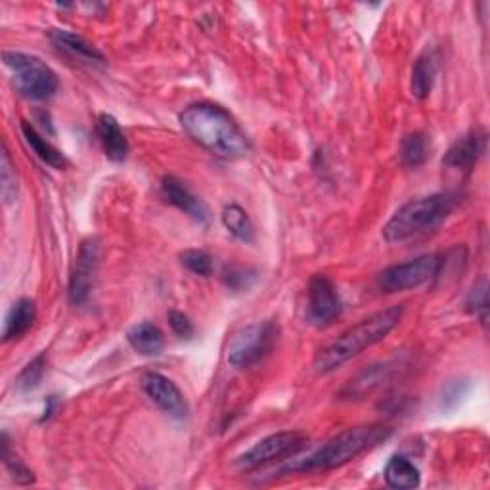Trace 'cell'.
Segmentation results:
<instances>
[{
  "label": "cell",
  "mask_w": 490,
  "mask_h": 490,
  "mask_svg": "<svg viewBox=\"0 0 490 490\" xmlns=\"http://www.w3.org/2000/svg\"><path fill=\"white\" fill-rule=\"evenodd\" d=\"M181 125L195 144L219 158L240 160L251 150L242 127L217 104L198 102L188 106L181 113Z\"/></svg>",
  "instance_id": "1"
},
{
  "label": "cell",
  "mask_w": 490,
  "mask_h": 490,
  "mask_svg": "<svg viewBox=\"0 0 490 490\" xmlns=\"http://www.w3.org/2000/svg\"><path fill=\"white\" fill-rule=\"evenodd\" d=\"M402 318V307L395 305L374 312L359 324L345 329L339 338L322 347L315 357L317 374H331L349 360L359 357L362 350L381 343Z\"/></svg>",
  "instance_id": "2"
},
{
  "label": "cell",
  "mask_w": 490,
  "mask_h": 490,
  "mask_svg": "<svg viewBox=\"0 0 490 490\" xmlns=\"http://www.w3.org/2000/svg\"><path fill=\"white\" fill-rule=\"evenodd\" d=\"M391 435H393V429L381 423L345 429L339 435L331 437L326 444H322L307 460L287 465L284 472H329V469L357 460L359 456L366 454L368 450H374Z\"/></svg>",
  "instance_id": "3"
},
{
  "label": "cell",
  "mask_w": 490,
  "mask_h": 490,
  "mask_svg": "<svg viewBox=\"0 0 490 490\" xmlns=\"http://www.w3.org/2000/svg\"><path fill=\"white\" fill-rule=\"evenodd\" d=\"M456 200L448 193H433L427 198L404 203L383 226V238L389 244H401L410 238L439 228L453 213Z\"/></svg>",
  "instance_id": "4"
},
{
  "label": "cell",
  "mask_w": 490,
  "mask_h": 490,
  "mask_svg": "<svg viewBox=\"0 0 490 490\" xmlns=\"http://www.w3.org/2000/svg\"><path fill=\"white\" fill-rule=\"evenodd\" d=\"M3 62L12 73V81L16 90L27 100L43 102L57 92V75L47 66L41 57L8 50L3 54Z\"/></svg>",
  "instance_id": "5"
},
{
  "label": "cell",
  "mask_w": 490,
  "mask_h": 490,
  "mask_svg": "<svg viewBox=\"0 0 490 490\" xmlns=\"http://www.w3.org/2000/svg\"><path fill=\"white\" fill-rule=\"evenodd\" d=\"M278 339V326L272 320L268 322H255L232 336L226 359L228 364L236 370H247L255 364L265 360L270 350L276 345Z\"/></svg>",
  "instance_id": "6"
},
{
  "label": "cell",
  "mask_w": 490,
  "mask_h": 490,
  "mask_svg": "<svg viewBox=\"0 0 490 490\" xmlns=\"http://www.w3.org/2000/svg\"><path fill=\"white\" fill-rule=\"evenodd\" d=\"M307 446V435L299 433V431H282V433H274L257 444H253L247 453L236 460V467L240 472H255V469L270 465L274 462H284L297 456Z\"/></svg>",
  "instance_id": "7"
},
{
  "label": "cell",
  "mask_w": 490,
  "mask_h": 490,
  "mask_svg": "<svg viewBox=\"0 0 490 490\" xmlns=\"http://www.w3.org/2000/svg\"><path fill=\"white\" fill-rule=\"evenodd\" d=\"M443 268V255H422L412 261L387 266L378 278V284L387 293L416 289L435 280Z\"/></svg>",
  "instance_id": "8"
},
{
  "label": "cell",
  "mask_w": 490,
  "mask_h": 490,
  "mask_svg": "<svg viewBox=\"0 0 490 490\" xmlns=\"http://www.w3.org/2000/svg\"><path fill=\"white\" fill-rule=\"evenodd\" d=\"M98 265H100V242L89 238L81 244L69 276L68 297L73 307H81L89 301Z\"/></svg>",
  "instance_id": "9"
},
{
  "label": "cell",
  "mask_w": 490,
  "mask_h": 490,
  "mask_svg": "<svg viewBox=\"0 0 490 490\" xmlns=\"http://www.w3.org/2000/svg\"><path fill=\"white\" fill-rule=\"evenodd\" d=\"M307 312L308 320L318 328L329 326L341 317L343 305L339 299V293L336 286H333V282L328 276H324V274H317V276H312V280L308 282Z\"/></svg>",
  "instance_id": "10"
},
{
  "label": "cell",
  "mask_w": 490,
  "mask_h": 490,
  "mask_svg": "<svg viewBox=\"0 0 490 490\" xmlns=\"http://www.w3.org/2000/svg\"><path fill=\"white\" fill-rule=\"evenodd\" d=\"M142 389L144 393L171 418L184 420L188 416L190 408L186 397L182 395V391L176 387V383L167 376L158 374V371H148L142 378Z\"/></svg>",
  "instance_id": "11"
},
{
  "label": "cell",
  "mask_w": 490,
  "mask_h": 490,
  "mask_svg": "<svg viewBox=\"0 0 490 490\" xmlns=\"http://www.w3.org/2000/svg\"><path fill=\"white\" fill-rule=\"evenodd\" d=\"M486 151V132L483 129H475L458 139L450 150L444 153L443 165L454 171H469L477 165Z\"/></svg>",
  "instance_id": "12"
},
{
  "label": "cell",
  "mask_w": 490,
  "mask_h": 490,
  "mask_svg": "<svg viewBox=\"0 0 490 490\" xmlns=\"http://www.w3.org/2000/svg\"><path fill=\"white\" fill-rule=\"evenodd\" d=\"M399 362H383V364H374L370 368H364L360 374H357L355 380H350L347 387L343 389V397L349 399H360L370 393H374L376 389H381L383 385L391 383L402 368H399Z\"/></svg>",
  "instance_id": "13"
},
{
  "label": "cell",
  "mask_w": 490,
  "mask_h": 490,
  "mask_svg": "<svg viewBox=\"0 0 490 490\" xmlns=\"http://www.w3.org/2000/svg\"><path fill=\"white\" fill-rule=\"evenodd\" d=\"M162 192L171 205L188 214L192 221L203 226L209 223V211L205 203L198 198V195H193L192 190L182 181L176 179V176H165L162 181Z\"/></svg>",
  "instance_id": "14"
},
{
  "label": "cell",
  "mask_w": 490,
  "mask_h": 490,
  "mask_svg": "<svg viewBox=\"0 0 490 490\" xmlns=\"http://www.w3.org/2000/svg\"><path fill=\"white\" fill-rule=\"evenodd\" d=\"M96 132L98 136H100L106 158L115 163L125 162L129 153V142L120 121H117L109 113H102L96 121Z\"/></svg>",
  "instance_id": "15"
},
{
  "label": "cell",
  "mask_w": 490,
  "mask_h": 490,
  "mask_svg": "<svg viewBox=\"0 0 490 490\" xmlns=\"http://www.w3.org/2000/svg\"><path fill=\"white\" fill-rule=\"evenodd\" d=\"M48 36H50V41L54 43V47L71 54L73 57H77V60H83L87 64H104L106 62L104 54L96 47H92L89 41H85L81 35H75V33L66 31V29H50Z\"/></svg>",
  "instance_id": "16"
},
{
  "label": "cell",
  "mask_w": 490,
  "mask_h": 490,
  "mask_svg": "<svg viewBox=\"0 0 490 490\" xmlns=\"http://www.w3.org/2000/svg\"><path fill=\"white\" fill-rule=\"evenodd\" d=\"M129 345L142 357H158L165 349L163 331L153 322H141L127 331Z\"/></svg>",
  "instance_id": "17"
},
{
  "label": "cell",
  "mask_w": 490,
  "mask_h": 490,
  "mask_svg": "<svg viewBox=\"0 0 490 490\" xmlns=\"http://www.w3.org/2000/svg\"><path fill=\"white\" fill-rule=\"evenodd\" d=\"M36 320V307L31 299H19L8 312L3 329V341H16L24 338Z\"/></svg>",
  "instance_id": "18"
},
{
  "label": "cell",
  "mask_w": 490,
  "mask_h": 490,
  "mask_svg": "<svg viewBox=\"0 0 490 490\" xmlns=\"http://www.w3.org/2000/svg\"><path fill=\"white\" fill-rule=\"evenodd\" d=\"M22 132H24V139H26L27 146L35 151L36 158L41 160L43 163H47L48 167H52L56 171H62L69 165L62 150H57L54 144H50L29 121H22Z\"/></svg>",
  "instance_id": "19"
},
{
  "label": "cell",
  "mask_w": 490,
  "mask_h": 490,
  "mask_svg": "<svg viewBox=\"0 0 490 490\" xmlns=\"http://www.w3.org/2000/svg\"><path fill=\"white\" fill-rule=\"evenodd\" d=\"M383 477L389 488L410 490L420 486V469L414 465V462H410L406 456L401 454L387 462Z\"/></svg>",
  "instance_id": "20"
},
{
  "label": "cell",
  "mask_w": 490,
  "mask_h": 490,
  "mask_svg": "<svg viewBox=\"0 0 490 490\" xmlns=\"http://www.w3.org/2000/svg\"><path fill=\"white\" fill-rule=\"evenodd\" d=\"M435 75H437V62L435 56L431 52L422 54L414 68H412V96L418 98V100H425V98L433 90V83H435Z\"/></svg>",
  "instance_id": "21"
},
{
  "label": "cell",
  "mask_w": 490,
  "mask_h": 490,
  "mask_svg": "<svg viewBox=\"0 0 490 490\" xmlns=\"http://www.w3.org/2000/svg\"><path fill=\"white\" fill-rule=\"evenodd\" d=\"M429 136L425 132H410L406 134L401 148H399V160L406 169H418L422 165H425V162L429 160Z\"/></svg>",
  "instance_id": "22"
},
{
  "label": "cell",
  "mask_w": 490,
  "mask_h": 490,
  "mask_svg": "<svg viewBox=\"0 0 490 490\" xmlns=\"http://www.w3.org/2000/svg\"><path fill=\"white\" fill-rule=\"evenodd\" d=\"M223 224L234 238H238L245 244H251L255 240V226L249 219V214L240 205L224 207Z\"/></svg>",
  "instance_id": "23"
},
{
  "label": "cell",
  "mask_w": 490,
  "mask_h": 490,
  "mask_svg": "<svg viewBox=\"0 0 490 490\" xmlns=\"http://www.w3.org/2000/svg\"><path fill=\"white\" fill-rule=\"evenodd\" d=\"M0 195H3L6 205L17 198V174L6 144L3 146V153H0Z\"/></svg>",
  "instance_id": "24"
},
{
  "label": "cell",
  "mask_w": 490,
  "mask_h": 490,
  "mask_svg": "<svg viewBox=\"0 0 490 490\" xmlns=\"http://www.w3.org/2000/svg\"><path fill=\"white\" fill-rule=\"evenodd\" d=\"M3 460H5L8 474H10V477H12V481L16 485H24L26 486V485L35 483V475H33L31 469L22 460H19L16 454H12L6 433L3 435Z\"/></svg>",
  "instance_id": "25"
},
{
  "label": "cell",
  "mask_w": 490,
  "mask_h": 490,
  "mask_svg": "<svg viewBox=\"0 0 490 490\" xmlns=\"http://www.w3.org/2000/svg\"><path fill=\"white\" fill-rule=\"evenodd\" d=\"M45 368H47L45 355H38L22 371H19V376L16 380V387L19 393H29V391L36 389L45 376Z\"/></svg>",
  "instance_id": "26"
},
{
  "label": "cell",
  "mask_w": 490,
  "mask_h": 490,
  "mask_svg": "<svg viewBox=\"0 0 490 490\" xmlns=\"http://www.w3.org/2000/svg\"><path fill=\"white\" fill-rule=\"evenodd\" d=\"M465 308L469 315H474L475 318L481 320V324H486L488 320V284L486 278H481L475 282V286L469 291V296L465 299Z\"/></svg>",
  "instance_id": "27"
},
{
  "label": "cell",
  "mask_w": 490,
  "mask_h": 490,
  "mask_svg": "<svg viewBox=\"0 0 490 490\" xmlns=\"http://www.w3.org/2000/svg\"><path fill=\"white\" fill-rule=\"evenodd\" d=\"M181 265L195 274V276H209V274L213 272V259H211V255L202 251V249H186L181 253Z\"/></svg>",
  "instance_id": "28"
},
{
  "label": "cell",
  "mask_w": 490,
  "mask_h": 490,
  "mask_svg": "<svg viewBox=\"0 0 490 490\" xmlns=\"http://www.w3.org/2000/svg\"><path fill=\"white\" fill-rule=\"evenodd\" d=\"M257 280V272L244 266H228L224 270V284L234 289V291H244L253 286V282Z\"/></svg>",
  "instance_id": "29"
},
{
  "label": "cell",
  "mask_w": 490,
  "mask_h": 490,
  "mask_svg": "<svg viewBox=\"0 0 490 490\" xmlns=\"http://www.w3.org/2000/svg\"><path fill=\"white\" fill-rule=\"evenodd\" d=\"M467 389H469V385L465 381H453V383H448L443 389L441 408L443 410H454L462 402V399L467 395Z\"/></svg>",
  "instance_id": "30"
},
{
  "label": "cell",
  "mask_w": 490,
  "mask_h": 490,
  "mask_svg": "<svg viewBox=\"0 0 490 490\" xmlns=\"http://www.w3.org/2000/svg\"><path fill=\"white\" fill-rule=\"evenodd\" d=\"M169 326L174 331V336H179L181 339H192L193 338V324L190 318L184 315V312L172 310L169 312Z\"/></svg>",
  "instance_id": "31"
},
{
  "label": "cell",
  "mask_w": 490,
  "mask_h": 490,
  "mask_svg": "<svg viewBox=\"0 0 490 490\" xmlns=\"http://www.w3.org/2000/svg\"><path fill=\"white\" fill-rule=\"evenodd\" d=\"M57 406V399L56 397H48L47 399V408H45V416L41 418V423H45L47 420H50L54 416V410Z\"/></svg>",
  "instance_id": "32"
}]
</instances>
